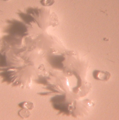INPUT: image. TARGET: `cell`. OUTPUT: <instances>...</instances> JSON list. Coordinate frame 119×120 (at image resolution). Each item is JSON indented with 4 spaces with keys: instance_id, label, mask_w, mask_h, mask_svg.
Returning <instances> with one entry per match:
<instances>
[{
    "instance_id": "obj_1",
    "label": "cell",
    "mask_w": 119,
    "mask_h": 120,
    "mask_svg": "<svg viewBox=\"0 0 119 120\" xmlns=\"http://www.w3.org/2000/svg\"><path fill=\"white\" fill-rule=\"evenodd\" d=\"M55 2V0H41L40 3L43 6L50 7L53 5Z\"/></svg>"
},
{
    "instance_id": "obj_2",
    "label": "cell",
    "mask_w": 119,
    "mask_h": 120,
    "mask_svg": "<svg viewBox=\"0 0 119 120\" xmlns=\"http://www.w3.org/2000/svg\"></svg>"
}]
</instances>
